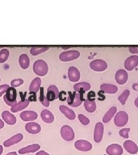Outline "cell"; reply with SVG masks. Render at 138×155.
Listing matches in <instances>:
<instances>
[{"instance_id": "6da1fadb", "label": "cell", "mask_w": 138, "mask_h": 155, "mask_svg": "<svg viewBox=\"0 0 138 155\" xmlns=\"http://www.w3.org/2000/svg\"><path fill=\"white\" fill-rule=\"evenodd\" d=\"M33 70L37 75L43 77L47 74L49 67L45 61L43 60H38L34 63Z\"/></svg>"}, {"instance_id": "7a4b0ae2", "label": "cell", "mask_w": 138, "mask_h": 155, "mask_svg": "<svg viewBox=\"0 0 138 155\" xmlns=\"http://www.w3.org/2000/svg\"><path fill=\"white\" fill-rule=\"evenodd\" d=\"M4 100L8 106H12L17 103V91L15 87H10L4 96Z\"/></svg>"}, {"instance_id": "3957f363", "label": "cell", "mask_w": 138, "mask_h": 155, "mask_svg": "<svg viewBox=\"0 0 138 155\" xmlns=\"http://www.w3.org/2000/svg\"><path fill=\"white\" fill-rule=\"evenodd\" d=\"M69 96L67 98V104L72 107H77L81 105L83 101H85L81 97V95L79 93H77L76 91L73 93L69 92Z\"/></svg>"}, {"instance_id": "277c9868", "label": "cell", "mask_w": 138, "mask_h": 155, "mask_svg": "<svg viewBox=\"0 0 138 155\" xmlns=\"http://www.w3.org/2000/svg\"><path fill=\"white\" fill-rule=\"evenodd\" d=\"M128 121V115L126 112L120 111L116 114L114 118L115 125L118 127L125 126Z\"/></svg>"}, {"instance_id": "5b68a950", "label": "cell", "mask_w": 138, "mask_h": 155, "mask_svg": "<svg viewBox=\"0 0 138 155\" xmlns=\"http://www.w3.org/2000/svg\"><path fill=\"white\" fill-rule=\"evenodd\" d=\"M61 134L62 139L67 141H72L75 138V133L72 127L69 125H63L61 127Z\"/></svg>"}, {"instance_id": "8992f818", "label": "cell", "mask_w": 138, "mask_h": 155, "mask_svg": "<svg viewBox=\"0 0 138 155\" xmlns=\"http://www.w3.org/2000/svg\"><path fill=\"white\" fill-rule=\"evenodd\" d=\"M80 56V53L78 51H69L61 53L59 59L61 61H69L77 59Z\"/></svg>"}, {"instance_id": "52a82bcc", "label": "cell", "mask_w": 138, "mask_h": 155, "mask_svg": "<svg viewBox=\"0 0 138 155\" xmlns=\"http://www.w3.org/2000/svg\"><path fill=\"white\" fill-rule=\"evenodd\" d=\"M92 70L95 71L101 72L104 71L108 68V64L106 61L101 59H97L92 61L90 64Z\"/></svg>"}, {"instance_id": "ba28073f", "label": "cell", "mask_w": 138, "mask_h": 155, "mask_svg": "<svg viewBox=\"0 0 138 155\" xmlns=\"http://www.w3.org/2000/svg\"><path fill=\"white\" fill-rule=\"evenodd\" d=\"M104 130V127L103 123L99 122L96 124L94 130V140L96 143H99L101 141L103 137Z\"/></svg>"}, {"instance_id": "9c48e42d", "label": "cell", "mask_w": 138, "mask_h": 155, "mask_svg": "<svg viewBox=\"0 0 138 155\" xmlns=\"http://www.w3.org/2000/svg\"><path fill=\"white\" fill-rule=\"evenodd\" d=\"M75 148L77 150L83 152H88L92 149V144L88 141L84 140H79L75 143Z\"/></svg>"}, {"instance_id": "30bf717a", "label": "cell", "mask_w": 138, "mask_h": 155, "mask_svg": "<svg viewBox=\"0 0 138 155\" xmlns=\"http://www.w3.org/2000/svg\"><path fill=\"white\" fill-rule=\"evenodd\" d=\"M138 66V56L133 55L128 58L124 62L125 68L128 71H132Z\"/></svg>"}, {"instance_id": "8fae6325", "label": "cell", "mask_w": 138, "mask_h": 155, "mask_svg": "<svg viewBox=\"0 0 138 155\" xmlns=\"http://www.w3.org/2000/svg\"><path fill=\"white\" fill-rule=\"evenodd\" d=\"M59 92L55 85H51L47 89V92L46 94V97L49 102L53 101L59 98Z\"/></svg>"}, {"instance_id": "7c38bea8", "label": "cell", "mask_w": 138, "mask_h": 155, "mask_svg": "<svg viewBox=\"0 0 138 155\" xmlns=\"http://www.w3.org/2000/svg\"><path fill=\"white\" fill-rule=\"evenodd\" d=\"M106 152L109 155H122L123 153V149L120 145L113 144L107 147Z\"/></svg>"}, {"instance_id": "4fadbf2b", "label": "cell", "mask_w": 138, "mask_h": 155, "mask_svg": "<svg viewBox=\"0 0 138 155\" xmlns=\"http://www.w3.org/2000/svg\"><path fill=\"white\" fill-rule=\"evenodd\" d=\"M128 79V75L126 71L124 70H119L116 73L115 79L116 82L119 84H124L127 82Z\"/></svg>"}, {"instance_id": "5bb4252c", "label": "cell", "mask_w": 138, "mask_h": 155, "mask_svg": "<svg viewBox=\"0 0 138 155\" xmlns=\"http://www.w3.org/2000/svg\"><path fill=\"white\" fill-rule=\"evenodd\" d=\"M91 87L90 84L86 82H81L77 83L74 86V89L75 91L79 93V94L81 95V97L83 98V94L86 91H88Z\"/></svg>"}, {"instance_id": "9a60e30c", "label": "cell", "mask_w": 138, "mask_h": 155, "mask_svg": "<svg viewBox=\"0 0 138 155\" xmlns=\"http://www.w3.org/2000/svg\"><path fill=\"white\" fill-rule=\"evenodd\" d=\"M68 77L72 82H78L80 79V72L75 67H70L68 70Z\"/></svg>"}, {"instance_id": "2e32d148", "label": "cell", "mask_w": 138, "mask_h": 155, "mask_svg": "<svg viewBox=\"0 0 138 155\" xmlns=\"http://www.w3.org/2000/svg\"><path fill=\"white\" fill-rule=\"evenodd\" d=\"M29 105V101L28 99H24L15 104L12 106L11 109V111L12 113H17L18 111H22L27 107Z\"/></svg>"}, {"instance_id": "e0dca14e", "label": "cell", "mask_w": 138, "mask_h": 155, "mask_svg": "<svg viewBox=\"0 0 138 155\" xmlns=\"http://www.w3.org/2000/svg\"><path fill=\"white\" fill-rule=\"evenodd\" d=\"M123 146L127 152L131 154H136L138 152V145L131 140L126 141L123 144Z\"/></svg>"}, {"instance_id": "ac0fdd59", "label": "cell", "mask_w": 138, "mask_h": 155, "mask_svg": "<svg viewBox=\"0 0 138 155\" xmlns=\"http://www.w3.org/2000/svg\"><path fill=\"white\" fill-rule=\"evenodd\" d=\"M20 116L22 121H29L36 120L38 115L33 111H24L20 114Z\"/></svg>"}, {"instance_id": "d6986e66", "label": "cell", "mask_w": 138, "mask_h": 155, "mask_svg": "<svg viewBox=\"0 0 138 155\" xmlns=\"http://www.w3.org/2000/svg\"><path fill=\"white\" fill-rule=\"evenodd\" d=\"M23 135L22 133H19L12 136L11 138L6 140L3 143V145L5 147H9L15 144H17L20 142L23 139Z\"/></svg>"}, {"instance_id": "ffe728a7", "label": "cell", "mask_w": 138, "mask_h": 155, "mask_svg": "<svg viewBox=\"0 0 138 155\" xmlns=\"http://www.w3.org/2000/svg\"><path fill=\"white\" fill-rule=\"evenodd\" d=\"M25 128L26 131L31 134H38L41 131L40 125L36 122L27 123L25 126Z\"/></svg>"}, {"instance_id": "44dd1931", "label": "cell", "mask_w": 138, "mask_h": 155, "mask_svg": "<svg viewBox=\"0 0 138 155\" xmlns=\"http://www.w3.org/2000/svg\"><path fill=\"white\" fill-rule=\"evenodd\" d=\"M100 89L106 94H116L118 91V87L117 86L109 83L102 84L100 86Z\"/></svg>"}, {"instance_id": "7402d4cb", "label": "cell", "mask_w": 138, "mask_h": 155, "mask_svg": "<svg viewBox=\"0 0 138 155\" xmlns=\"http://www.w3.org/2000/svg\"><path fill=\"white\" fill-rule=\"evenodd\" d=\"M2 117L8 125H13L16 123V118L8 111H4L2 113Z\"/></svg>"}, {"instance_id": "603a6c76", "label": "cell", "mask_w": 138, "mask_h": 155, "mask_svg": "<svg viewBox=\"0 0 138 155\" xmlns=\"http://www.w3.org/2000/svg\"><path fill=\"white\" fill-rule=\"evenodd\" d=\"M40 149V145L38 144H33L32 145H28L26 147L22 148L19 150V154H26L29 153L36 152Z\"/></svg>"}, {"instance_id": "cb8c5ba5", "label": "cell", "mask_w": 138, "mask_h": 155, "mask_svg": "<svg viewBox=\"0 0 138 155\" xmlns=\"http://www.w3.org/2000/svg\"><path fill=\"white\" fill-rule=\"evenodd\" d=\"M59 110L69 120H73L76 117L75 112L71 109L69 108L67 106L64 105L60 106Z\"/></svg>"}, {"instance_id": "d4e9b609", "label": "cell", "mask_w": 138, "mask_h": 155, "mask_svg": "<svg viewBox=\"0 0 138 155\" xmlns=\"http://www.w3.org/2000/svg\"><path fill=\"white\" fill-rule=\"evenodd\" d=\"M40 116L42 120L47 124H51L54 121V116L48 110H43L41 112Z\"/></svg>"}, {"instance_id": "484cf974", "label": "cell", "mask_w": 138, "mask_h": 155, "mask_svg": "<svg viewBox=\"0 0 138 155\" xmlns=\"http://www.w3.org/2000/svg\"><path fill=\"white\" fill-rule=\"evenodd\" d=\"M41 79L40 78H36L33 79L29 86V91L32 93H36L40 89Z\"/></svg>"}, {"instance_id": "4316f807", "label": "cell", "mask_w": 138, "mask_h": 155, "mask_svg": "<svg viewBox=\"0 0 138 155\" xmlns=\"http://www.w3.org/2000/svg\"><path fill=\"white\" fill-rule=\"evenodd\" d=\"M116 111H117V108H116V106H113L110 108L109 109V110L106 113L104 116L103 117V122L108 123V122H109L111 120V119L116 114Z\"/></svg>"}, {"instance_id": "83f0119b", "label": "cell", "mask_w": 138, "mask_h": 155, "mask_svg": "<svg viewBox=\"0 0 138 155\" xmlns=\"http://www.w3.org/2000/svg\"><path fill=\"white\" fill-rule=\"evenodd\" d=\"M19 63L23 70H26L29 66V59L27 54H22L19 57Z\"/></svg>"}, {"instance_id": "f1b7e54d", "label": "cell", "mask_w": 138, "mask_h": 155, "mask_svg": "<svg viewBox=\"0 0 138 155\" xmlns=\"http://www.w3.org/2000/svg\"><path fill=\"white\" fill-rule=\"evenodd\" d=\"M84 106L89 113H93L96 109V105L95 101H90L88 100H85L84 102Z\"/></svg>"}, {"instance_id": "f546056e", "label": "cell", "mask_w": 138, "mask_h": 155, "mask_svg": "<svg viewBox=\"0 0 138 155\" xmlns=\"http://www.w3.org/2000/svg\"><path fill=\"white\" fill-rule=\"evenodd\" d=\"M39 100L40 102V103L44 106L46 107H49L50 102L47 100L46 95H44V88L43 87L40 88V93Z\"/></svg>"}, {"instance_id": "4dcf8cb0", "label": "cell", "mask_w": 138, "mask_h": 155, "mask_svg": "<svg viewBox=\"0 0 138 155\" xmlns=\"http://www.w3.org/2000/svg\"><path fill=\"white\" fill-rule=\"evenodd\" d=\"M49 49V47H32L30 50V53L32 55H38L39 54L45 52Z\"/></svg>"}, {"instance_id": "1f68e13d", "label": "cell", "mask_w": 138, "mask_h": 155, "mask_svg": "<svg viewBox=\"0 0 138 155\" xmlns=\"http://www.w3.org/2000/svg\"><path fill=\"white\" fill-rule=\"evenodd\" d=\"M130 94V90H126L118 97V100L121 102V104H122L123 105H124L126 104V101L128 99Z\"/></svg>"}, {"instance_id": "d6a6232c", "label": "cell", "mask_w": 138, "mask_h": 155, "mask_svg": "<svg viewBox=\"0 0 138 155\" xmlns=\"http://www.w3.org/2000/svg\"><path fill=\"white\" fill-rule=\"evenodd\" d=\"M9 56V52L7 49H2L0 51V63L6 61Z\"/></svg>"}, {"instance_id": "836d02e7", "label": "cell", "mask_w": 138, "mask_h": 155, "mask_svg": "<svg viewBox=\"0 0 138 155\" xmlns=\"http://www.w3.org/2000/svg\"><path fill=\"white\" fill-rule=\"evenodd\" d=\"M78 119L81 123L83 125H88L90 123V120L87 117L83 115L82 114H80L78 116Z\"/></svg>"}, {"instance_id": "e575fe53", "label": "cell", "mask_w": 138, "mask_h": 155, "mask_svg": "<svg viewBox=\"0 0 138 155\" xmlns=\"http://www.w3.org/2000/svg\"><path fill=\"white\" fill-rule=\"evenodd\" d=\"M130 131V128H123L119 131V135L122 136L123 138L128 139L129 135L128 133Z\"/></svg>"}, {"instance_id": "d590c367", "label": "cell", "mask_w": 138, "mask_h": 155, "mask_svg": "<svg viewBox=\"0 0 138 155\" xmlns=\"http://www.w3.org/2000/svg\"><path fill=\"white\" fill-rule=\"evenodd\" d=\"M24 83V81L22 79H14L12 81L11 86L13 87H17L20 86H21Z\"/></svg>"}, {"instance_id": "8d00e7d4", "label": "cell", "mask_w": 138, "mask_h": 155, "mask_svg": "<svg viewBox=\"0 0 138 155\" xmlns=\"http://www.w3.org/2000/svg\"><path fill=\"white\" fill-rule=\"evenodd\" d=\"M9 87V86L8 84H2L0 86V97L4 93H5Z\"/></svg>"}, {"instance_id": "74e56055", "label": "cell", "mask_w": 138, "mask_h": 155, "mask_svg": "<svg viewBox=\"0 0 138 155\" xmlns=\"http://www.w3.org/2000/svg\"><path fill=\"white\" fill-rule=\"evenodd\" d=\"M96 94L94 91H90L88 94V100L90 101H94Z\"/></svg>"}, {"instance_id": "f35d334b", "label": "cell", "mask_w": 138, "mask_h": 155, "mask_svg": "<svg viewBox=\"0 0 138 155\" xmlns=\"http://www.w3.org/2000/svg\"><path fill=\"white\" fill-rule=\"evenodd\" d=\"M129 51L132 54H138V47H130Z\"/></svg>"}, {"instance_id": "ab89813d", "label": "cell", "mask_w": 138, "mask_h": 155, "mask_svg": "<svg viewBox=\"0 0 138 155\" xmlns=\"http://www.w3.org/2000/svg\"><path fill=\"white\" fill-rule=\"evenodd\" d=\"M35 155H50L48 153H47L46 152H45L44 150H40L38 152L36 153V154Z\"/></svg>"}, {"instance_id": "60d3db41", "label": "cell", "mask_w": 138, "mask_h": 155, "mask_svg": "<svg viewBox=\"0 0 138 155\" xmlns=\"http://www.w3.org/2000/svg\"><path fill=\"white\" fill-rule=\"evenodd\" d=\"M4 127V122L2 121V120L0 119V129H2V128H3Z\"/></svg>"}, {"instance_id": "b9f144b4", "label": "cell", "mask_w": 138, "mask_h": 155, "mask_svg": "<svg viewBox=\"0 0 138 155\" xmlns=\"http://www.w3.org/2000/svg\"><path fill=\"white\" fill-rule=\"evenodd\" d=\"M6 155H17V153L16 152H10V153H7Z\"/></svg>"}, {"instance_id": "7bdbcfd3", "label": "cell", "mask_w": 138, "mask_h": 155, "mask_svg": "<svg viewBox=\"0 0 138 155\" xmlns=\"http://www.w3.org/2000/svg\"><path fill=\"white\" fill-rule=\"evenodd\" d=\"M135 105L138 107V97L137 98H136V100H135Z\"/></svg>"}, {"instance_id": "ee69618b", "label": "cell", "mask_w": 138, "mask_h": 155, "mask_svg": "<svg viewBox=\"0 0 138 155\" xmlns=\"http://www.w3.org/2000/svg\"><path fill=\"white\" fill-rule=\"evenodd\" d=\"M3 151V147L2 145H0V155H1Z\"/></svg>"}, {"instance_id": "f6af8a7d", "label": "cell", "mask_w": 138, "mask_h": 155, "mask_svg": "<svg viewBox=\"0 0 138 155\" xmlns=\"http://www.w3.org/2000/svg\"><path fill=\"white\" fill-rule=\"evenodd\" d=\"M0 82H1V79H0Z\"/></svg>"}, {"instance_id": "bcb514c9", "label": "cell", "mask_w": 138, "mask_h": 155, "mask_svg": "<svg viewBox=\"0 0 138 155\" xmlns=\"http://www.w3.org/2000/svg\"></svg>"}]
</instances>
